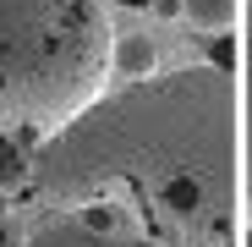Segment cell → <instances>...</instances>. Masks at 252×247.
<instances>
[{"label": "cell", "instance_id": "cell-1", "mask_svg": "<svg viewBox=\"0 0 252 247\" xmlns=\"http://www.w3.org/2000/svg\"><path fill=\"white\" fill-rule=\"evenodd\" d=\"M28 192L164 247H236L241 127L230 66L203 61L104 88L33 143Z\"/></svg>", "mask_w": 252, "mask_h": 247}, {"label": "cell", "instance_id": "cell-2", "mask_svg": "<svg viewBox=\"0 0 252 247\" xmlns=\"http://www.w3.org/2000/svg\"><path fill=\"white\" fill-rule=\"evenodd\" d=\"M110 44L99 0H0V132L38 143L66 127L104 94Z\"/></svg>", "mask_w": 252, "mask_h": 247}, {"label": "cell", "instance_id": "cell-3", "mask_svg": "<svg viewBox=\"0 0 252 247\" xmlns=\"http://www.w3.org/2000/svg\"><path fill=\"white\" fill-rule=\"evenodd\" d=\"M22 247H164L121 220H99V214H77V209H61L50 214L44 225H33L22 236Z\"/></svg>", "mask_w": 252, "mask_h": 247}, {"label": "cell", "instance_id": "cell-4", "mask_svg": "<svg viewBox=\"0 0 252 247\" xmlns=\"http://www.w3.org/2000/svg\"><path fill=\"white\" fill-rule=\"evenodd\" d=\"M241 38V88H236V127H241V231H252V11Z\"/></svg>", "mask_w": 252, "mask_h": 247}, {"label": "cell", "instance_id": "cell-5", "mask_svg": "<svg viewBox=\"0 0 252 247\" xmlns=\"http://www.w3.org/2000/svg\"><path fill=\"white\" fill-rule=\"evenodd\" d=\"M176 11L187 17V28H197V33H230L236 22H241V0H176Z\"/></svg>", "mask_w": 252, "mask_h": 247}, {"label": "cell", "instance_id": "cell-6", "mask_svg": "<svg viewBox=\"0 0 252 247\" xmlns=\"http://www.w3.org/2000/svg\"><path fill=\"white\" fill-rule=\"evenodd\" d=\"M154 66H159V44H154L148 33H126V38L110 44V71H121L126 82H132V77H148Z\"/></svg>", "mask_w": 252, "mask_h": 247}, {"label": "cell", "instance_id": "cell-7", "mask_svg": "<svg viewBox=\"0 0 252 247\" xmlns=\"http://www.w3.org/2000/svg\"><path fill=\"white\" fill-rule=\"evenodd\" d=\"M28 171H33V143L0 132V198H11L17 187H28Z\"/></svg>", "mask_w": 252, "mask_h": 247}, {"label": "cell", "instance_id": "cell-8", "mask_svg": "<svg viewBox=\"0 0 252 247\" xmlns=\"http://www.w3.org/2000/svg\"><path fill=\"white\" fill-rule=\"evenodd\" d=\"M0 247H22V231H17V220L6 209V198H0Z\"/></svg>", "mask_w": 252, "mask_h": 247}, {"label": "cell", "instance_id": "cell-9", "mask_svg": "<svg viewBox=\"0 0 252 247\" xmlns=\"http://www.w3.org/2000/svg\"><path fill=\"white\" fill-rule=\"evenodd\" d=\"M121 6H159V0H121Z\"/></svg>", "mask_w": 252, "mask_h": 247}]
</instances>
